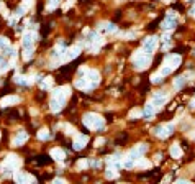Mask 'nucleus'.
Wrapping results in <instances>:
<instances>
[{"instance_id": "f257e3e1", "label": "nucleus", "mask_w": 195, "mask_h": 184, "mask_svg": "<svg viewBox=\"0 0 195 184\" xmlns=\"http://www.w3.org/2000/svg\"><path fill=\"white\" fill-rule=\"evenodd\" d=\"M84 125L90 130H102L105 127V120L99 115V113H93V112H89L84 115Z\"/></svg>"}, {"instance_id": "f03ea898", "label": "nucleus", "mask_w": 195, "mask_h": 184, "mask_svg": "<svg viewBox=\"0 0 195 184\" xmlns=\"http://www.w3.org/2000/svg\"><path fill=\"white\" fill-rule=\"evenodd\" d=\"M149 61H151L149 54L143 53V51L138 54H134V58H133V62H134V68L136 69H146L149 66Z\"/></svg>"}, {"instance_id": "7ed1b4c3", "label": "nucleus", "mask_w": 195, "mask_h": 184, "mask_svg": "<svg viewBox=\"0 0 195 184\" xmlns=\"http://www.w3.org/2000/svg\"><path fill=\"white\" fill-rule=\"evenodd\" d=\"M158 36H149L144 40V43H143V53L149 54L151 56L152 53L156 51V48H158Z\"/></svg>"}, {"instance_id": "20e7f679", "label": "nucleus", "mask_w": 195, "mask_h": 184, "mask_svg": "<svg viewBox=\"0 0 195 184\" xmlns=\"http://www.w3.org/2000/svg\"><path fill=\"white\" fill-rule=\"evenodd\" d=\"M18 166H20V159L16 158L15 155H10V156H7L5 163H3V171H5V173L15 171Z\"/></svg>"}, {"instance_id": "39448f33", "label": "nucleus", "mask_w": 195, "mask_h": 184, "mask_svg": "<svg viewBox=\"0 0 195 184\" xmlns=\"http://www.w3.org/2000/svg\"><path fill=\"white\" fill-rule=\"evenodd\" d=\"M172 131H174V125L172 123H169V125H159V127L154 128V135H156V137H159V138L170 137V135H172Z\"/></svg>"}, {"instance_id": "423d86ee", "label": "nucleus", "mask_w": 195, "mask_h": 184, "mask_svg": "<svg viewBox=\"0 0 195 184\" xmlns=\"http://www.w3.org/2000/svg\"><path fill=\"white\" fill-rule=\"evenodd\" d=\"M166 102H167V95L166 94H161V92H156L154 95H152V99H151V104L156 107V109H161Z\"/></svg>"}, {"instance_id": "0eeeda50", "label": "nucleus", "mask_w": 195, "mask_h": 184, "mask_svg": "<svg viewBox=\"0 0 195 184\" xmlns=\"http://www.w3.org/2000/svg\"><path fill=\"white\" fill-rule=\"evenodd\" d=\"M34 40H36V35L33 33V31H26V33H23V48H33L34 44Z\"/></svg>"}, {"instance_id": "6e6552de", "label": "nucleus", "mask_w": 195, "mask_h": 184, "mask_svg": "<svg viewBox=\"0 0 195 184\" xmlns=\"http://www.w3.org/2000/svg\"><path fill=\"white\" fill-rule=\"evenodd\" d=\"M180 62H182V58L177 56V54H172V56H167V58H166V62H164V64L169 66V68L174 71L176 68H179V66H180Z\"/></svg>"}, {"instance_id": "1a4fd4ad", "label": "nucleus", "mask_w": 195, "mask_h": 184, "mask_svg": "<svg viewBox=\"0 0 195 184\" xmlns=\"http://www.w3.org/2000/svg\"><path fill=\"white\" fill-rule=\"evenodd\" d=\"M64 104H66V99L53 97V99H51V110H53V112H59V110H62Z\"/></svg>"}, {"instance_id": "9d476101", "label": "nucleus", "mask_w": 195, "mask_h": 184, "mask_svg": "<svg viewBox=\"0 0 195 184\" xmlns=\"http://www.w3.org/2000/svg\"><path fill=\"white\" fill-rule=\"evenodd\" d=\"M87 141H89V137H87V135H75L74 148L75 150H82V148L87 145Z\"/></svg>"}, {"instance_id": "9b49d317", "label": "nucleus", "mask_w": 195, "mask_h": 184, "mask_svg": "<svg viewBox=\"0 0 195 184\" xmlns=\"http://www.w3.org/2000/svg\"><path fill=\"white\" fill-rule=\"evenodd\" d=\"M75 87H79V89H93V86H92V82L89 81V77H79L77 81H75Z\"/></svg>"}, {"instance_id": "f8f14e48", "label": "nucleus", "mask_w": 195, "mask_h": 184, "mask_svg": "<svg viewBox=\"0 0 195 184\" xmlns=\"http://www.w3.org/2000/svg\"><path fill=\"white\" fill-rule=\"evenodd\" d=\"M176 25V17H174V12H169V15L166 17V20L162 22V28L164 30H170Z\"/></svg>"}, {"instance_id": "ddd939ff", "label": "nucleus", "mask_w": 195, "mask_h": 184, "mask_svg": "<svg viewBox=\"0 0 195 184\" xmlns=\"http://www.w3.org/2000/svg\"><path fill=\"white\" fill-rule=\"evenodd\" d=\"M18 102H20V99L16 95H8V97H3V99L0 100V105L2 107H10V105L18 104Z\"/></svg>"}, {"instance_id": "4468645a", "label": "nucleus", "mask_w": 195, "mask_h": 184, "mask_svg": "<svg viewBox=\"0 0 195 184\" xmlns=\"http://www.w3.org/2000/svg\"><path fill=\"white\" fill-rule=\"evenodd\" d=\"M85 76L89 77V81L92 82L93 87H95V86L100 82V74H99L97 71H85Z\"/></svg>"}, {"instance_id": "2eb2a0df", "label": "nucleus", "mask_w": 195, "mask_h": 184, "mask_svg": "<svg viewBox=\"0 0 195 184\" xmlns=\"http://www.w3.org/2000/svg\"><path fill=\"white\" fill-rule=\"evenodd\" d=\"M26 140H28V135L22 130V131H20V133L15 137V140H13V146H22V145L25 143Z\"/></svg>"}, {"instance_id": "dca6fc26", "label": "nucleus", "mask_w": 195, "mask_h": 184, "mask_svg": "<svg viewBox=\"0 0 195 184\" xmlns=\"http://www.w3.org/2000/svg\"><path fill=\"white\" fill-rule=\"evenodd\" d=\"M31 179H33V178L26 176L25 173H22V171H16V173H15V181H16V182H20V184L28 182V181H31Z\"/></svg>"}, {"instance_id": "f3484780", "label": "nucleus", "mask_w": 195, "mask_h": 184, "mask_svg": "<svg viewBox=\"0 0 195 184\" xmlns=\"http://www.w3.org/2000/svg\"><path fill=\"white\" fill-rule=\"evenodd\" d=\"M51 156H53L54 159H58V161H62V159L66 158V153L61 150V148H54V150L51 151Z\"/></svg>"}, {"instance_id": "a211bd4d", "label": "nucleus", "mask_w": 195, "mask_h": 184, "mask_svg": "<svg viewBox=\"0 0 195 184\" xmlns=\"http://www.w3.org/2000/svg\"><path fill=\"white\" fill-rule=\"evenodd\" d=\"M79 54H81V48L74 46V48H71V50H67V54H66V56H67L69 59H74V58L79 56Z\"/></svg>"}, {"instance_id": "6ab92c4d", "label": "nucleus", "mask_w": 195, "mask_h": 184, "mask_svg": "<svg viewBox=\"0 0 195 184\" xmlns=\"http://www.w3.org/2000/svg\"><path fill=\"white\" fill-rule=\"evenodd\" d=\"M154 112H156V107L149 102L148 105H146V109H144V117H146V119H151V117L154 115Z\"/></svg>"}, {"instance_id": "aec40b11", "label": "nucleus", "mask_w": 195, "mask_h": 184, "mask_svg": "<svg viewBox=\"0 0 195 184\" xmlns=\"http://www.w3.org/2000/svg\"><path fill=\"white\" fill-rule=\"evenodd\" d=\"M170 156L172 158H180L182 156V150H180V146L179 145H172V148H170Z\"/></svg>"}, {"instance_id": "412c9836", "label": "nucleus", "mask_w": 195, "mask_h": 184, "mask_svg": "<svg viewBox=\"0 0 195 184\" xmlns=\"http://www.w3.org/2000/svg\"><path fill=\"white\" fill-rule=\"evenodd\" d=\"M100 30L107 31V33H115V31H117V26H115L113 23H102V25H100Z\"/></svg>"}, {"instance_id": "4be33fe9", "label": "nucleus", "mask_w": 195, "mask_h": 184, "mask_svg": "<svg viewBox=\"0 0 195 184\" xmlns=\"http://www.w3.org/2000/svg\"><path fill=\"white\" fill-rule=\"evenodd\" d=\"M187 81V76H180V77H177L176 81H174V86H176V89H182L184 84H185Z\"/></svg>"}, {"instance_id": "5701e85b", "label": "nucleus", "mask_w": 195, "mask_h": 184, "mask_svg": "<svg viewBox=\"0 0 195 184\" xmlns=\"http://www.w3.org/2000/svg\"><path fill=\"white\" fill-rule=\"evenodd\" d=\"M49 137H51V133L48 130H40V133H38V138H40V140H49Z\"/></svg>"}, {"instance_id": "b1692460", "label": "nucleus", "mask_w": 195, "mask_h": 184, "mask_svg": "<svg viewBox=\"0 0 195 184\" xmlns=\"http://www.w3.org/2000/svg\"><path fill=\"white\" fill-rule=\"evenodd\" d=\"M143 115V112H141V110H139V109H133V110H131V112H130V119L131 120H134V119H139V117H141Z\"/></svg>"}, {"instance_id": "393cba45", "label": "nucleus", "mask_w": 195, "mask_h": 184, "mask_svg": "<svg viewBox=\"0 0 195 184\" xmlns=\"http://www.w3.org/2000/svg\"><path fill=\"white\" fill-rule=\"evenodd\" d=\"M117 176H118V173L115 171V168H113V166L107 169V178H108V179H113V178H117Z\"/></svg>"}, {"instance_id": "a878e982", "label": "nucleus", "mask_w": 195, "mask_h": 184, "mask_svg": "<svg viewBox=\"0 0 195 184\" xmlns=\"http://www.w3.org/2000/svg\"><path fill=\"white\" fill-rule=\"evenodd\" d=\"M152 82H154V84H161L162 81H164V76L161 74V72H159V74H156V76H152V79H151Z\"/></svg>"}, {"instance_id": "bb28decb", "label": "nucleus", "mask_w": 195, "mask_h": 184, "mask_svg": "<svg viewBox=\"0 0 195 184\" xmlns=\"http://www.w3.org/2000/svg\"><path fill=\"white\" fill-rule=\"evenodd\" d=\"M8 40L7 38H3V36H0V50H5V48H8Z\"/></svg>"}, {"instance_id": "cd10ccee", "label": "nucleus", "mask_w": 195, "mask_h": 184, "mask_svg": "<svg viewBox=\"0 0 195 184\" xmlns=\"http://www.w3.org/2000/svg\"><path fill=\"white\" fill-rule=\"evenodd\" d=\"M7 68H8V62H7V59H5V58H0V72L5 71Z\"/></svg>"}, {"instance_id": "c85d7f7f", "label": "nucleus", "mask_w": 195, "mask_h": 184, "mask_svg": "<svg viewBox=\"0 0 195 184\" xmlns=\"http://www.w3.org/2000/svg\"><path fill=\"white\" fill-rule=\"evenodd\" d=\"M61 3V0H49V3H48V8L49 10H53V8H56V7Z\"/></svg>"}, {"instance_id": "c756f323", "label": "nucleus", "mask_w": 195, "mask_h": 184, "mask_svg": "<svg viewBox=\"0 0 195 184\" xmlns=\"http://www.w3.org/2000/svg\"><path fill=\"white\" fill-rule=\"evenodd\" d=\"M31 56H33V48H25V54H23V58H25V59H30Z\"/></svg>"}, {"instance_id": "7c9ffc66", "label": "nucleus", "mask_w": 195, "mask_h": 184, "mask_svg": "<svg viewBox=\"0 0 195 184\" xmlns=\"http://www.w3.org/2000/svg\"><path fill=\"white\" fill-rule=\"evenodd\" d=\"M25 79L26 77H23V76H16L15 82H16V84H23V86H25V84H28V81H25Z\"/></svg>"}, {"instance_id": "2f4dec72", "label": "nucleus", "mask_w": 195, "mask_h": 184, "mask_svg": "<svg viewBox=\"0 0 195 184\" xmlns=\"http://www.w3.org/2000/svg\"><path fill=\"white\" fill-rule=\"evenodd\" d=\"M23 13H25V7L22 5V7H18V8H16V13H15V15H16V17H22Z\"/></svg>"}, {"instance_id": "473e14b6", "label": "nucleus", "mask_w": 195, "mask_h": 184, "mask_svg": "<svg viewBox=\"0 0 195 184\" xmlns=\"http://www.w3.org/2000/svg\"><path fill=\"white\" fill-rule=\"evenodd\" d=\"M77 166H79V168H87V166H89V163H87V161H84V159H81Z\"/></svg>"}, {"instance_id": "72a5a7b5", "label": "nucleus", "mask_w": 195, "mask_h": 184, "mask_svg": "<svg viewBox=\"0 0 195 184\" xmlns=\"http://www.w3.org/2000/svg\"><path fill=\"white\" fill-rule=\"evenodd\" d=\"M31 2H33V0H25V3H23V7H25V8H28V7L31 5Z\"/></svg>"}, {"instance_id": "f704fd0d", "label": "nucleus", "mask_w": 195, "mask_h": 184, "mask_svg": "<svg viewBox=\"0 0 195 184\" xmlns=\"http://www.w3.org/2000/svg\"><path fill=\"white\" fill-rule=\"evenodd\" d=\"M97 145H100V143H103V138H97V141H95Z\"/></svg>"}, {"instance_id": "c9c22d12", "label": "nucleus", "mask_w": 195, "mask_h": 184, "mask_svg": "<svg viewBox=\"0 0 195 184\" xmlns=\"http://www.w3.org/2000/svg\"><path fill=\"white\" fill-rule=\"evenodd\" d=\"M54 182H66V179H61V178H59V179H54Z\"/></svg>"}]
</instances>
